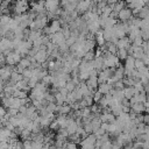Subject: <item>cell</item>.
Returning a JSON list of instances; mask_svg holds the SVG:
<instances>
[{"mask_svg":"<svg viewBox=\"0 0 149 149\" xmlns=\"http://www.w3.org/2000/svg\"><path fill=\"white\" fill-rule=\"evenodd\" d=\"M48 21H49V19H48L47 14H38L34 19V21L29 24V27H30V29H34V30H42L47 26Z\"/></svg>","mask_w":149,"mask_h":149,"instance_id":"1","label":"cell"},{"mask_svg":"<svg viewBox=\"0 0 149 149\" xmlns=\"http://www.w3.org/2000/svg\"><path fill=\"white\" fill-rule=\"evenodd\" d=\"M28 7H29L28 0H16L15 5L13 6V12L15 13V15L24 14V13H27Z\"/></svg>","mask_w":149,"mask_h":149,"instance_id":"2","label":"cell"},{"mask_svg":"<svg viewBox=\"0 0 149 149\" xmlns=\"http://www.w3.org/2000/svg\"><path fill=\"white\" fill-rule=\"evenodd\" d=\"M93 2H94L93 0H81V1H78L77 6H76V10L78 12V14H84L85 12L91 9V6H92Z\"/></svg>","mask_w":149,"mask_h":149,"instance_id":"3","label":"cell"},{"mask_svg":"<svg viewBox=\"0 0 149 149\" xmlns=\"http://www.w3.org/2000/svg\"><path fill=\"white\" fill-rule=\"evenodd\" d=\"M133 16H134V15H133L132 9H130L129 7H125L123 9H121V10L118 13V16H116V17H118L121 22H128Z\"/></svg>","mask_w":149,"mask_h":149,"instance_id":"4","label":"cell"},{"mask_svg":"<svg viewBox=\"0 0 149 149\" xmlns=\"http://www.w3.org/2000/svg\"><path fill=\"white\" fill-rule=\"evenodd\" d=\"M21 58H22V57H21V55H20L17 51L12 50V51L6 56V64H8V65H16V64L20 62Z\"/></svg>","mask_w":149,"mask_h":149,"instance_id":"5","label":"cell"},{"mask_svg":"<svg viewBox=\"0 0 149 149\" xmlns=\"http://www.w3.org/2000/svg\"><path fill=\"white\" fill-rule=\"evenodd\" d=\"M49 37H50V41H51L54 44H56L57 47H58L59 44H62V43L65 42V37H64V35L62 34L61 30L57 31V33H54V34L49 35Z\"/></svg>","mask_w":149,"mask_h":149,"instance_id":"6","label":"cell"},{"mask_svg":"<svg viewBox=\"0 0 149 149\" xmlns=\"http://www.w3.org/2000/svg\"><path fill=\"white\" fill-rule=\"evenodd\" d=\"M48 56H49V54L47 52V49H40V50H37V51H36V54H35L34 58L36 59V62H37V63L43 64V63H45V62H47Z\"/></svg>","mask_w":149,"mask_h":149,"instance_id":"7","label":"cell"},{"mask_svg":"<svg viewBox=\"0 0 149 149\" xmlns=\"http://www.w3.org/2000/svg\"><path fill=\"white\" fill-rule=\"evenodd\" d=\"M85 84L90 90H97L98 88V76H90L87 80H85Z\"/></svg>","mask_w":149,"mask_h":149,"instance_id":"8","label":"cell"},{"mask_svg":"<svg viewBox=\"0 0 149 149\" xmlns=\"http://www.w3.org/2000/svg\"><path fill=\"white\" fill-rule=\"evenodd\" d=\"M130 44H132V42H130V40L128 38V36L126 35V36H123V37H120L119 40H118V42H116V47L118 48H125V49H128L129 47H130Z\"/></svg>","mask_w":149,"mask_h":149,"instance_id":"9","label":"cell"},{"mask_svg":"<svg viewBox=\"0 0 149 149\" xmlns=\"http://www.w3.org/2000/svg\"><path fill=\"white\" fill-rule=\"evenodd\" d=\"M112 88H113V85L109 84L108 81H105V83H101V84L98 85V91H99L100 93H102L104 95L107 94Z\"/></svg>","mask_w":149,"mask_h":149,"instance_id":"10","label":"cell"},{"mask_svg":"<svg viewBox=\"0 0 149 149\" xmlns=\"http://www.w3.org/2000/svg\"><path fill=\"white\" fill-rule=\"evenodd\" d=\"M49 27H50V35H51V34L57 33L62 29V23H61L59 19H55V20L51 21V24Z\"/></svg>","mask_w":149,"mask_h":149,"instance_id":"11","label":"cell"},{"mask_svg":"<svg viewBox=\"0 0 149 149\" xmlns=\"http://www.w3.org/2000/svg\"><path fill=\"white\" fill-rule=\"evenodd\" d=\"M130 111L136 113V114H141L146 111V107H144V104L143 102H136L134 105L130 106Z\"/></svg>","mask_w":149,"mask_h":149,"instance_id":"12","label":"cell"},{"mask_svg":"<svg viewBox=\"0 0 149 149\" xmlns=\"http://www.w3.org/2000/svg\"><path fill=\"white\" fill-rule=\"evenodd\" d=\"M125 7H127V5H126V1H123V0H119L118 2H115V3H113L112 5V9H113V12L115 13V14H118L121 9H123Z\"/></svg>","mask_w":149,"mask_h":149,"instance_id":"13","label":"cell"},{"mask_svg":"<svg viewBox=\"0 0 149 149\" xmlns=\"http://www.w3.org/2000/svg\"><path fill=\"white\" fill-rule=\"evenodd\" d=\"M123 94H125V98L129 100V99H130L132 97H134V94H135L134 87H133V86H126V87L123 88Z\"/></svg>","mask_w":149,"mask_h":149,"instance_id":"14","label":"cell"},{"mask_svg":"<svg viewBox=\"0 0 149 149\" xmlns=\"http://www.w3.org/2000/svg\"><path fill=\"white\" fill-rule=\"evenodd\" d=\"M116 56H118V58H119V59L125 61V59L128 57V51H127V49H125V48H118Z\"/></svg>","mask_w":149,"mask_h":149,"instance_id":"15","label":"cell"},{"mask_svg":"<svg viewBox=\"0 0 149 149\" xmlns=\"http://www.w3.org/2000/svg\"><path fill=\"white\" fill-rule=\"evenodd\" d=\"M23 77H22V73H20V72H17V71H13L12 73H10V78H9V80L13 83V84H16L19 80H21Z\"/></svg>","mask_w":149,"mask_h":149,"instance_id":"16","label":"cell"},{"mask_svg":"<svg viewBox=\"0 0 149 149\" xmlns=\"http://www.w3.org/2000/svg\"><path fill=\"white\" fill-rule=\"evenodd\" d=\"M13 97L15 98H19V99H26L28 98V92L27 91H23V90H15L14 93H13Z\"/></svg>","mask_w":149,"mask_h":149,"instance_id":"17","label":"cell"},{"mask_svg":"<svg viewBox=\"0 0 149 149\" xmlns=\"http://www.w3.org/2000/svg\"><path fill=\"white\" fill-rule=\"evenodd\" d=\"M148 15H149V6H143L140 9V12H139V14H137L136 17H139V19H146Z\"/></svg>","mask_w":149,"mask_h":149,"instance_id":"18","label":"cell"},{"mask_svg":"<svg viewBox=\"0 0 149 149\" xmlns=\"http://www.w3.org/2000/svg\"><path fill=\"white\" fill-rule=\"evenodd\" d=\"M94 57H95V54H94V51H93V50H92V51H87V52H85V54H84V56H83V61L91 62V61H93V59H94Z\"/></svg>","mask_w":149,"mask_h":149,"instance_id":"19","label":"cell"},{"mask_svg":"<svg viewBox=\"0 0 149 149\" xmlns=\"http://www.w3.org/2000/svg\"><path fill=\"white\" fill-rule=\"evenodd\" d=\"M106 45H107V51L109 54H113V55H116V51H118V47L111 42H106Z\"/></svg>","mask_w":149,"mask_h":149,"instance_id":"20","label":"cell"},{"mask_svg":"<svg viewBox=\"0 0 149 149\" xmlns=\"http://www.w3.org/2000/svg\"><path fill=\"white\" fill-rule=\"evenodd\" d=\"M76 84H74V81L72 80V79H69L66 83H65V88L69 91V92H72L74 88H76Z\"/></svg>","mask_w":149,"mask_h":149,"instance_id":"21","label":"cell"},{"mask_svg":"<svg viewBox=\"0 0 149 149\" xmlns=\"http://www.w3.org/2000/svg\"><path fill=\"white\" fill-rule=\"evenodd\" d=\"M8 121H9L14 127H19V126H20V118H19V116H10Z\"/></svg>","mask_w":149,"mask_h":149,"instance_id":"22","label":"cell"},{"mask_svg":"<svg viewBox=\"0 0 149 149\" xmlns=\"http://www.w3.org/2000/svg\"><path fill=\"white\" fill-rule=\"evenodd\" d=\"M113 88H115V90H123V88H125V84H123V80L121 79V80H118V81H115V83L113 84Z\"/></svg>","mask_w":149,"mask_h":149,"instance_id":"23","label":"cell"},{"mask_svg":"<svg viewBox=\"0 0 149 149\" xmlns=\"http://www.w3.org/2000/svg\"><path fill=\"white\" fill-rule=\"evenodd\" d=\"M146 64H144V62L141 59V58H136L135 59V62H134V68L136 69V70H139L140 68H142V66H144Z\"/></svg>","mask_w":149,"mask_h":149,"instance_id":"24","label":"cell"},{"mask_svg":"<svg viewBox=\"0 0 149 149\" xmlns=\"http://www.w3.org/2000/svg\"><path fill=\"white\" fill-rule=\"evenodd\" d=\"M51 79H52V76L48 73L47 76H44V77L42 78V80H41V81H42L44 85H47V86H48V85H50V84H51Z\"/></svg>","mask_w":149,"mask_h":149,"instance_id":"25","label":"cell"},{"mask_svg":"<svg viewBox=\"0 0 149 149\" xmlns=\"http://www.w3.org/2000/svg\"><path fill=\"white\" fill-rule=\"evenodd\" d=\"M64 149H78V147L76 143H73L71 141H66L64 143Z\"/></svg>","mask_w":149,"mask_h":149,"instance_id":"26","label":"cell"},{"mask_svg":"<svg viewBox=\"0 0 149 149\" xmlns=\"http://www.w3.org/2000/svg\"><path fill=\"white\" fill-rule=\"evenodd\" d=\"M102 95H104V94H102V93H100L98 90H97V91H94V93H93V101H94V102H98V101L102 98Z\"/></svg>","mask_w":149,"mask_h":149,"instance_id":"27","label":"cell"},{"mask_svg":"<svg viewBox=\"0 0 149 149\" xmlns=\"http://www.w3.org/2000/svg\"><path fill=\"white\" fill-rule=\"evenodd\" d=\"M31 147H33V149H42V147H43V142L31 141Z\"/></svg>","mask_w":149,"mask_h":149,"instance_id":"28","label":"cell"},{"mask_svg":"<svg viewBox=\"0 0 149 149\" xmlns=\"http://www.w3.org/2000/svg\"><path fill=\"white\" fill-rule=\"evenodd\" d=\"M142 43H143V38L140 36V37H137V38H135L133 42H132V44L133 45H135V47H141L142 45Z\"/></svg>","mask_w":149,"mask_h":149,"instance_id":"29","label":"cell"},{"mask_svg":"<svg viewBox=\"0 0 149 149\" xmlns=\"http://www.w3.org/2000/svg\"><path fill=\"white\" fill-rule=\"evenodd\" d=\"M49 128H50L51 130H56V129H58V128H59V125H58V122L56 121V119L51 121V123H50Z\"/></svg>","mask_w":149,"mask_h":149,"instance_id":"30","label":"cell"},{"mask_svg":"<svg viewBox=\"0 0 149 149\" xmlns=\"http://www.w3.org/2000/svg\"><path fill=\"white\" fill-rule=\"evenodd\" d=\"M8 113L10 116H16L19 113V109L17 108H8Z\"/></svg>","mask_w":149,"mask_h":149,"instance_id":"31","label":"cell"},{"mask_svg":"<svg viewBox=\"0 0 149 149\" xmlns=\"http://www.w3.org/2000/svg\"><path fill=\"white\" fill-rule=\"evenodd\" d=\"M6 113H7V111H6V108H5V107H3L2 105H1V106H0V119H1V118H3Z\"/></svg>","mask_w":149,"mask_h":149,"instance_id":"32","label":"cell"},{"mask_svg":"<svg viewBox=\"0 0 149 149\" xmlns=\"http://www.w3.org/2000/svg\"><path fill=\"white\" fill-rule=\"evenodd\" d=\"M143 123H146V125H149V113H146V114H143Z\"/></svg>","mask_w":149,"mask_h":149,"instance_id":"33","label":"cell"},{"mask_svg":"<svg viewBox=\"0 0 149 149\" xmlns=\"http://www.w3.org/2000/svg\"><path fill=\"white\" fill-rule=\"evenodd\" d=\"M119 0H107V3L108 5H113V3H115V2H118Z\"/></svg>","mask_w":149,"mask_h":149,"instance_id":"34","label":"cell"},{"mask_svg":"<svg viewBox=\"0 0 149 149\" xmlns=\"http://www.w3.org/2000/svg\"><path fill=\"white\" fill-rule=\"evenodd\" d=\"M77 1H81V0H77Z\"/></svg>","mask_w":149,"mask_h":149,"instance_id":"35","label":"cell"},{"mask_svg":"<svg viewBox=\"0 0 149 149\" xmlns=\"http://www.w3.org/2000/svg\"><path fill=\"white\" fill-rule=\"evenodd\" d=\"M1 1H2V0H0V3H1Z\"/></svg>","mask_w":149,"mask_h":149,"instance_id":"36","label":"cell"}]
</instances>
